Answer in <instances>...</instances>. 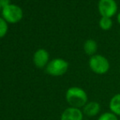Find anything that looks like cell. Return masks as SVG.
<instances>
[{"instance_id":"1","label":"cell","mask_w":120,"mask_h":120,"mask_svg":"<svg viewBox=\"0 0 120 120\" xmlns=\"http://www.w3.org/2000/svg\"><path fill=\"white\" fill-rule=\"evenodd\" d=\"M65 98L71 107L81 108L84 107L87 103V94L82 88L79 87H71L67 90Z\"/></svg>"},{"instance_id":"2","label":"cell","mask_w":120,"mask_h":120,"mask_svg":"<svg viewBox=\"0 0 120 120\" xmlns=\"http://www.w3.org/2000/svg\"><path fill=\"white\" fill-rule=\"evenodd\" d=\"M90 69L96 74H104L108 72L109 69V63L108 60L101 55H94L89 60Z\"/></svg>"},{"instance_id":"3","label":"cell","mask_w":120,"mask_h":120,"mask_svg":"<svg viewBox=\"0 0 120 120\" xmlns=\"http://www.w3.org/2000/svg\"><path fill=\"white\" fill-rule=\"evenodd\" d=\"M69 64L62 59H55L47 66V72L52 76L63 75L68 70Z\"/></svg>"},{"instance_id":"4","label":"cell","mask_w":120,"mask_h":120,"mask_svg":"<svg viewBox=\"0 0 120 120\" xmlns=\"http://www.w3.org/2000/svg\"><path fill=\"white\" fill-rule=\"evenodd\" d=\"M3 15L9 22H16L22 17V11L16 5H8L3 8Z\"/></svg>"},{"instance_id":"5","label":"cell","mask_w":120,"mask_h":120,"mask_svg":"<svg viewBox=\"0 0 120 120\" xmlns=\"http://www.w3.org/2000/svg\"><path fill=\"white\" fill-rule=\"evenodd\" d=\"M99 11L103 17H111L117 11V5L114 0H100Z\"/></svg>"},{"instance_id":"6","label":"cell","mask_w":120,"mask_h":120,"mask_svg":"<svg viewBox=\"0 0 120 120\" xmlns=\"http://www.w3.org/2000/svg\"><path fill=\"white\" fill-rule=\"evenodd\" d=\"M83 114L79 108L69 107L64 110L60 116V120H82Z\"/></svg>"},{"instance_id":"7","label":"cell","mask_w":120,"mask_h":120,"mask_svg":"<svg viewBox=\"0 0 120 120\" xmlns=\"http://www.w3.org/2000/svg\"><path fill=\"white\" fill-rule=\"evenodd\" d=\"M49 58V55L47 51L44 49H39L34 54V61L37 67L38 68H43L47 63Z\"/></svg>"},{"instance_id":"8","label":"cell","mask_w":120,"mask_h":120,"mask_svg":"<svg viewBox=\"0 0 120 120\" xmlns=\"http://www.w3.org/2000/svg\"><path fill=\"white\" fill-rule=\"evenodd\" d=\"M101 110V105L96 101H90L83 107V113L88 117H94L97 115Z\"/></svg>"},{"instance_id":"9","label":"cell","mask_w":120,"mask_h":120,"mask_svg":"<svg viewBox=\"0 0 120 120\" xmlns=\"http://www.w3.org/2000/svg\"><path fill=\"white\" fill-rule=\"evenodd\" d=\"M109 106L110 112L117 116H120V93L116 94L111 98Z\"/></svg>"},{"instance_id":"10","label":"cell","mask_w":120,"mask_h":120,"mask_svg":"<svg viewBox=\"0 0 120 120\" xmlns=\"http://www.w3.org/2000/svg\"><path fill=\"white\" fill-rule=\"evenodd\" d=\"M97 50V44L94 40H87L84 44V51L89 56H93Z\"/></svg>"},{"instance_id":"11","label":"cell","mask_w":120,"mask_h":120,"mask_svg":"<svg viewBox=\"0 0 120 120\" xmlns=\"http://www.w3.org/2000/svg\"><path fill=\"white\" fill-rule=\"evenodd\" d=\"M100 26L105 30H107L112 26V21L109 17H102L100 21Z\"/></svg>"},{"instance_id":"12","label":"cell","mask_w":120,"mask_h":120,"mask_svg":"<svg viewBox=\"0 0 120 120\" xmlns=\"http://www.w3.org/2000/svg\"><path fill=\"white\" fill-rule=\"evenodd\" d=\"M97 120H119L117 115L113 114L112 112H105L103 113Z\"/></svg>"},{"instance_id":"13","label":"cell","mask_w":120,"mask_h":120,"mask_svg":"<svg viewBox=\"0 0 120 120\" xmlns=\"http://www.w3.org/2000/svg\"><path fill=\"white\" fill-rule=\"evenodd\" d=\"M7 30H8V26H7L6 22L2 18H0V38L6 34Z\"/></svg>"},{"instance_id":"14","label":"cell","mask_w":120,"mask_h":120,"mask_svg":"<svg viewBox=\"0 0 120 120\" xmlns=\"http://www.w3.org/2000/svg\"><path fill=\"white\" fill-rule=\"evenodd\" d=\"M10 0H0V7H3V8H6L9 5Z\"/></svg>"},{"instance_id":"15","label":"cell","mask_w":120,"mask_h":120,"mask_svg":"<svg viewBox=\"0 0 120 120\" xmlns=\"http://www.w3.org/2000/svg\"><path fill=\"white\" fill-rule=\"evenodd\" d=\"M118 21H119V24H120V13L119 14V16H118Z\"/></svg>"},{"instance_id":"16","label":"cell","mask_w":120,"mask_h":120,"mask_svg":"<svg viewBox=\"0 0 120 120\" xmlns=\"http://www.w3.org/2000/svg\"><path fill=\"white\" fill-rule=\"evenodd\" d=\"M119 120H120V119H119Z\"/></svg>"}]
</instances>
